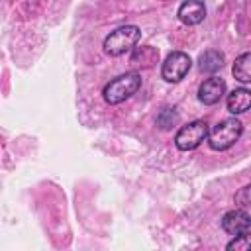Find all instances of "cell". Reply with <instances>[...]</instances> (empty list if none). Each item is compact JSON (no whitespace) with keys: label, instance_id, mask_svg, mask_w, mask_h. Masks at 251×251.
Here are the masks:
<instances>
[{"label":"cell","instance_id":"3957f363","mask_svg":"<svg viewBox=\"0 0 251 251\" xmlns=\"http://www.w3.org/2000/svg\"><path fill=\"white\" fill-rule=\"evenodd\" d=\"M139 35L141 31L135 27V25H124V27H118L116 31H112L106 41H104V51L112 57H120L127 51H131L135 47V43L139 41Z\"/></svg>","mask_w":251,"mask_h":251},{"label":"cell","instance_id":"4fadbf2b","mask_svg":"<svg viewBox=\"0 0 251 251\" xmlns=\"http://www.w3.org/2000/svg\"><path fill=\"white\" fill-rule=\"evenodd\" d=\"M227 249L229 251H249L251 249V231L237 233L235 239H231L227 243Z\"/></svg>","mask_w":251,"mask_h":251},{"label":"cell","instance_id":"5b68a950","mask_svg":"<svg viewBox=\"0 0 251 251\" xmlns=\"http://www.w3.org/2000/svg\"><path fill=\"white\" fill-rule=\"evenodd\" d=\"M190 65H192V61H190V57L186 53L175 51L163 63V71H161L163 78L167 82H178V80H182L186 76V73L190 71Z\"/></svg>","mask_w":251,"mask_h":251},{"label":"cell","instance_id":"ba28073f","mask_svg":"<svg viewBox=\"0 0 251 251\" xmlns=\"http://www.w3.org/2000/svg\"><path fill=\"white\" fill-rule=\"evenodd\" d=\"M206 16V6L200 0H186L180 8H178V18L182 24L186 25H196L204 20Z\"/></svg>","mask_w":251,"mask_h":251},{"label":"cell","instance_id":"52a82bcc","mask_svg":"<svg viewBox=\"0 0 251 251\" xmlns=\"http://www.w3.org/2000/svg\"><path fill=\"white\" fill-rule=\"evenodd\" d=\"M222 227L231 235L243 233L251 227V216L243 208L241 210H231L222 218Z\"/></svg>","mask_w":251,"mask_h":251},{"label":"cell","instance_id":"6da1fadb","mask_svg":"<svg viewBox=\"0 0 251 251\" xmlns=\"http://www.w3.org/2000/svg\"><path fill=\"white\" fill-rule=\"evenodd\" d=\"M241 131H243V124L237 118H226L208 133V143L212 149L224 151L239 139Z\"/></svg>","mask_w":251,"mask_h":251},{"label":"cell","instance_id":"9a60e30c","mask_svg":"<svg viewBox=\"0 0 251 251\" xmlns=\"http://www.w3.org/2000/svg\"><path fill=\"white\" fill-rule=\"evenodd\" d=\"M235 204L239 208H251V184L243 186L237 194H235Z\"/></svg>","mask_w":251,"mask_h":251},{"label":"cell","instance_id":"7c38bea8","mask_svg":"<svg viewBox=\"0 0 251 251\" xmlns=\"http://www.w3.org/2000/svg\"><path fill=\"white\" fill-rule=\"evenodd\" d=\"M233 76L239 82H251V53H243L233 63Z\"/></svg>","mask_w":251,"mask_h":251},{"label":"cell","instance_id":"7a4b0ae2","mask_svg":"<svg viewBox=\"0 0 251 251\" xmlns=\"http://www.w3.org/2000/svg\"><path fill=\"white\" fill-rule=\"evenodd\" d=\"M139 86H141V78H139V75L135 71H131V73L120 75L110 84H106L104 98H106L108 104H120L126 98H129L131 94H135Z\"/></svg>","mask_w":251,"mask_h":251},{"label":"cell","instance_id":"30bf717a","mask_svg":"<svg viewBox=\"0 0 251 251\" xmlns=\"http://www.w3.org/2000/svg\"><path fill=\"white\" fill-rule=\"evenodd\" d=\"M159 59V51L151 45H141L135 47V51L131 53V63L137 67H153Z\"/></svg>","mask_w":251,"mask_h":251},{"label":"cell","instance_id":"277c9868","mask_svg":"<svg viewBox=\"0 0 251 251\" xmlns=\"http://www.w3.org/2000/svg\"><path fill=\"white\" fill-rule=\"evenodd\" d=\"M208 124L204 120H194L186 126H182L175 137V143L178 149L182 151H188V149H194L198 147L206 137H208Z\"/></svg>","mask_w":251,"mask_h":251},{"label":"cell","instance_id":"5bb4252c","mask_svg":"<svg viewBox=\"0 0 251 251\" xmlns=\"http://www.w3.org/2000/svg\"><path fill=\"white\" fill-rule=\"evenodd\" d=\"M176 122H178V114L175 110H171V108L161 110V114L157 116V124H159L161 129H171Z\"/></svg>","mask_w":251,"mask_h":251},{"label":"cell","instance_id":"9c48e42d","mask_svg":"<svg viewBox=\"0 0 251 251\" xmlns=\"http://www.w3.org/2000/svg\"><path fill=\"white\" fill-rule=\"evenodd\" d=\"M251 108V90L247 88H235L227 96V110L231 114H243Z\"/></svg>","mask_w":251,"mask_h":251},{"label":"cell","instance_id":"8992f818","mask_svg":"<svg viewBox=\"0 0 251 251\" xmlns=\"http://www.w3.org/2000/svg\"><path fill=\"white\" fill-rule=\"evenodd\" d=\"M224 92H226V82L222 78H218V76H212V78H206L200 84V88H198V100L202 104L212 106V104L220 102V98L224 96Z\"/></svg>","mask_w":251,"mask_h":251},{"label":"cell","instance_id":"8fae6325","mask_svg":"<svg viewBox=\"0 0 251 251\" xmlns=\"http://www.w3.org/2000/svg\"><path fill=\"white\" fill-rule=\"evenodd\" d=\"M198 63H200L198 67H200L202 73H216L218 69L224 67V53H220L216 49H208L206 53L200 55Z\"/></svg>","mask_w":251,"mask_h":251}]
</instances>
